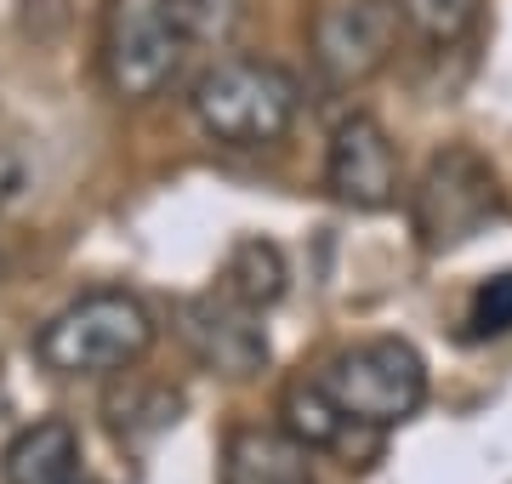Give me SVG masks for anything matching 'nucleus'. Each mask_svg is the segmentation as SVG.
Here are the masks:
<instances>
[{
  "instance_id": "nucleus-1",
  "label": "nucleus",
  "mask_w": 512,
  "mask_h": 484,
  "mask_svg": "<svg viewBox=\"0 0 512 484\" xmlns=\"http://www.w3.org/2000/svg\"><path fill=\"white\" fill-rule=\"evenodd\" d=\"M302 114V86L268 57H222L194 80V120L222 149H274Z\"/></svg>"
},
{
  "instance_id": "nucleus-2",
  "label": "nucleus",
  "mask_w": 512,
  "mask_h": 484,
  "mask_svg": "<svg viewBox=\"0 0 512 484\" xmlns=\"http://www.w3.org/2000/svg\"><path fill=\"white\" fill-rule=\"evenodd\" d=\"M154 348V314L131 291H86L57 308L35 336V354L57 376H120Z\"/></svg>"
},
{
  "instance_id": "nucleus-3",
  "label": "nucleus",
  "mask_w": 512,
  "mask_h": 484,
  "mask_svg": "<svg viewBox=\"0 0 512 484\" xmlns=\"http://www.w3.org/2000/svg\"><path fill=\"white\" fill-rule=\"evenodd\" d=\"M507 211V194H501V177L478 149L467 143H450L427 160L416 194H410V228H416V245L427 257H444V251H461L467 240H478L484 228Z\"/></svg>"
},
{
  "instance_id": "nucleus-4",
  "label": "nucleus",
  "mask_w": 512,
  "mask_h": 484,
  "mask_svg": "<svg viewBox=\"0 0 512 484\" xmlns=\"http://www.w3.org/2000/svg\"><path fill=\"white\" fill-rule=\"evenodd\" d=\"M325 388L353 428L387 433L427 405V359L399 336H376V342H359L330 359Z\"/></svg>"
},
{
  "instance_id": "nucleus-5",
  "label": "nucleus",
  "mask_w": 512,
  "mask_h": 484,
  "mask_svg": "<svg viewBox=\"0 0 512 484\" xmlns=\"http://www.w3.org/2000/svg\"><path fill=\"white\" fill-rule=\"evenodd\" d=\"M188 35L171 0H109L103 6V80L120 103H154L171 86Z\"/></svg>"
},
{
  "instance_id": "nucleus-6",
  "label": "nucleus",
  "mask_w": 512,
  "mask_h": 484,
  "mask_svg": "<svg viewBox=\"0 0 512 484\" xmlns=\"http://www.w3.org/2000/svg\"><path fill=\"white\" fill-rule=\"evenodd\" d=\"M399 0H319L308 18V52L325 86L353 92L376 80L399 52Z\"/></svg>"
},
{
  "instance_id": "nucleus-7",
  "label": "nucleus",
  "mask_w": 512,
  "mask_h": 484,
  "mask_svg": "<svg viewBox=\"0 0 512 484\" xmlns=\"http://www.w3.org/2000/svg\"><path fill=\"white\" fill-rule=\"evenodd\" d=\"M325 188L336 205L348 211H393L399 205V188H404V171H399V149L387 137L382 120L370 114H348L336 137H330V154H325Z\"/></svg>"
},
{
  "instance_id": "nucleus-8",
  "label": "nucleus",
  "mask_w": 512,
  "mask_h": 484,
  "mask_svg": "<svg viewBox=\"0 0 512 484\" xmlns=\"http://www.w3.org/2000/svg\"><path fill=\"white\" fill-rule=\"evenodd\" d=\"M177 336H183V348L200 359L205 371L217 376H256L268 365V331L256 325V308L234 302L228 291H205V297H183L177 302Z\"/></svg>"
},
{
  "instance_id": "nucleus-9",
  "label": "nucleus",
  "mask_w": 512,
  "mask_h": 484,
  "mask_svg": "<svg viewBox=\"0 0 512 484\" xmlns=\"http://www.w3.org/2000/svg\"><path fill=\"white\" fill-rule=\"evenodd\" d=\"M222 484H313V450L285 428H234L222 439Z\"/></svg>"
},
{
  "instance_id": "nucleus-10",
  "label": "nucleus",
  "mask_w": 512,
  "mask_h": 484,
  "mask_svg": "<svg viewBox=\"0 0 512 484\" xmlns=\"http://www.w3.org/2000/svg\"><path fill=\"white\" fill-rule=\"evenodd\" d=\"M0 473H6V484H74L80 479V433L46 416L6 445Z\"/></svg>"
},
{
  "instance_id": "nucleus-11",
  "label": "nucleus",
  "mask_w": 512,
  "mask_h": 484,
  "mask_svg": "<svg viewBox=\"0 0 512 484\" xmlns=\"http://www.w3.org/2000/svg\"><path fill=\"white\" fill-rule=\"evenodd\" d=\"M285 280H291V268H285V251L274 240H262V234H245L234 240V251L222 257V274H217V291H228L234 302L245 308H274L285 297Z\"/></svg>"
},
{
  "instance_id": "nucleus-12",
  "label": "nucleus",
  "mask_w": 512,
  "mask_h": 484,
  "mask_svg": "<svg viewBox=\"0 0 512 484\" xmlns=\"http://www.w3.org/2000/svg\"><path fill=\"white\" fill-rule=\"evenodd\" d=\"M279 428L291 433V439H302L308 450H348V416H342V405L330 399L325 376H302V382H291L285 388V399H279Z\"/></svg>"
},
{
  "instance_id": "nucleus-13",
  "label": "nucleus",
  "mask_w": 512,
  "mask_h": 484,
  "mask_svg": "<svg viewBox=\"0 0 512 484\" xmlns=\"http://www.w3.org/2000/svg\"><path fill=\"white\" fill-rule=\"evenodd\" d=\"M478 6L484 0H399L404 29L421 35L427 46H461L478 29Z\"/></svg>"
},
{
  "instance_id": "nucleus-14",
  "label": "nucleus",
  "mask_w": 512,
  "mask_h": 484,
  "mask_svg": "<svg viewBox=\"0 0 512 484\" xmlns=\"http://www.w3.org/2000/svg\"><path fill=\"white\" fill-rule=\"evenodd\" d=\"M171 12L183 23L188 46H222V40H234L245 0H171Z\"/></svg>"
},
{
  "instance_id": "nucleus-15",
  "label": "nucleus",
  "mask_w": 512,
  "mask_h": 484,
  "mask_svg": "<svg viewBox=\"0 0 512 484\" xmlns=\"http://www.w3.org/2000/svg\"><path fill=\"white\" fill-rule=\"evenodd\" d=\"M507 331H512V268L507 274H490L473 291V302H467V342L507 336Z\"/></svg>"
},
{
  "instance_id": "nucleus-16",
  "label": "nucleus",
  "mask_w": 512,
  "mask_h": 484,
  "mask_svg": "<svg viewBox=\"0 0 512 484\" xmlns=\"http://www.w3.org/2000/svg\"><path fill=\"white\" fill-rule=\"evenodd\" d=\"M18 183H23V166H18V154L12 149H0V205L18 194Z\"/></svg>"
},
{
  "instance_id": "nucleus-17",
  "label": "nucleus",
  "mask_w": 512,
  "mask_h": 484,
  "mask_svg": "<svg viewBox=\"0 0 512 484\" xmlns=\"http://www.w3.org/2000/svg\"><path fill=\"white\" fill-rule=\"evenodd\" d=\"M74 484H92V479H74Z\"/></svg>"
}]
</instances>
